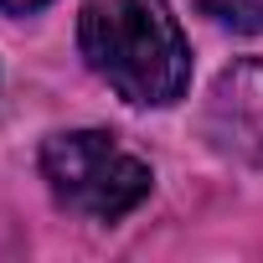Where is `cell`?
Here are the masks:
<instances>
[{
    "label": "cell",
    "instance_id": "1",
    "mask_svg": "<svg viewBox=\"0 0 263 263\" xmlns=\"http://www.w3.org/2000/svg\"><path fill=\"white\" fill-rule=\"evenodd\" d=\"M78 47L119 98L145 108L176 103L191 83V47L165 0H88Z\"/></svg>",
    "mask_w": 263,
    "mask_h": 263
},
{
    "label": "cell",
    "instance_id": "2",
    "mask_svg": "<svg viewBox=\"0 0 263 263\" xmlns=\"http://www.w3.org/2000/svg\"><path fill=\"white\" fill-rule=\"evenodd\" d=\"M42 176L52 196L88 222H119L150 196V165L103 129L52 135L42 145Z\"/></svg>",
    "mask_w": 263,
    "mask_h": 263
},
{
    "label": "cell",
    "instance_id": "3",
    "mask_svg": "<svg viewBox=\"0 0 263 263\" xmlns=\"http://www.w3.org/2000/svg\"><path fill=\"white\" fill-rule=\"evenodd\" d=\"M206 135L217 150L263 165V62H232L217 72L206 98Z\"/></svg>",
    "mask_w": 263,
    "mask_h": 263
},
{
    "label": "cell",
    "instance_id": "4",
    "mask_svg": "<svg viewBox=\"0 0 263 263\" xmlns=\"http://www.w3.org/2000/svg\"><path fill=\"white\" fill-rule=\"evenodd\" d=\"M196 6L227 31H242V36L263 31V0H196Z\"/></svg>",
    "mask_w": 263,
    "mask_h": 263
},
{
    "label": "cell",
    "instance_id": "5",
    "mask_svg": "<svg viewBox=\"0 0 263 263\" xmlns=\"http://www.w3.org/2000/svg\"><path fill=\"white\" fill-rule=\"evenodd\" d=\"M47 0H0V11L6 16H31V11H42Z\"/></svg>",
    "mask_w": 263,
    "mask_h": 263
}]
</instances>
